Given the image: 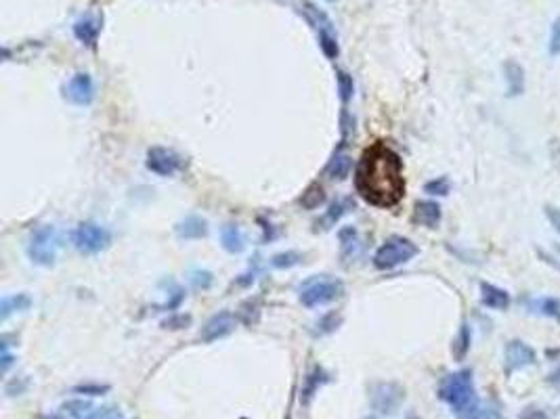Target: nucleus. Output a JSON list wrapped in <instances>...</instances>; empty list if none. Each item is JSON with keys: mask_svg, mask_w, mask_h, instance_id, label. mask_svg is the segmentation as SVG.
I'll return each instance as SVG.
<instances>
[{"mask_svg": "<svg viewBox=\"0 0 560 419\" xmlns=\"http://www.w3.org/2000/svg\"><path fill=\"white\" fill-rule=\"evenodd\" d=\"M357 193L376 208H393L405 195L403 162L397 151L378 141L368 147L355 170Z\"/></svg>", "mask_w": 560, "mask_h": 419, "instance_id": "nucleus-1", "label": "nucleus"}, {"mask_svg": "<svg viewBox=\"0 0 560 419\" xmlns=\"http://www.w3.org/2000/svg\"><path fill=\"white\" fill-rule=\"evenodd\" d=\"M439 396L453 406L457 419H487V411L474 392L472 371L468 369L447 375L439 388Z\"/></svg>", "mask_w": 560, "mask_h": 419, "instance_id": "nucleus-2", "label": "nucleus"}, {"mask_svg": "<svg viewBox=\"0 0 560 419\" xmlns=\"http://www.w3.org/2000/svg\"><path fill=\"white\" fill-rule=\"evenodd\" d=\"M416 254H418V245L414 241L405 237H391L374 254V266L378 271H391L409 262Z\"/></svg>", "mask_w": 560, "mask_h": 419, "instance_id": "nucleus-3", "label": "nucleus"}, {"mask_svg": "<svg viewBox=\"0 0 560 419\" xmlns=\"http://www.w3.org/2000/svg\"><path fill=\"white\" fill-rule=\"evenodd\" d=\"M59 250V233L55 227H40L32 233L28 243V256L34 264L51 266L57 260Z\"/></svg>", "mask_w": 560, "mask_h": 419, "instance_id": "nucleus-4", "label": "nucleus"}, {"mask_svg": "<svg viewBox=\"0 0 560 419\" xmlns=\"http://www.w3.org/2000/svg\"><path fill=\"white\" fill-rule=\"evenodd\" d=\"M342 291H345V285L338 279H313L303 287L301 302L309 308H315V306H324V304L338 300Z\"/></svg>", "mask_w": 560, "mask_h": 419, "instance_id": "nucleus-5", "label": "nucleus"}, {"mask_svg": "<svg viewBox=\"0 0 560 419\" xmlns=\"http://www.w3.org/2000/svg\"><path fill=\"white\" fill-rule=\"evenodd\" d=\"M72 241H74V245H76L78 252H82V254H97V252H101V250H105L109 245L112 235L101 224L82 222L72 233Z\"/></svg>", "mask_w": 560, "mask_h": 419, "instance_id": "nucleus-6", "label": "nucleus"}, {"mask_svg": "<svg viewBox=\"0 0 560 419\" xmlns=\"http://www.w3.org/2000/svg\"><path fill=\"white\" fill-rule=\"evenodd\" d=\"M372 406L382 415H393L405 400V390L395 381H380L372 388Z\"/></svg>", "mask_w": 560, "mask_h": 419, "instance_id": "nucleus-7", "label": "nucleus"}, {"mask_svg": "<svg viewBox=\"0 0 560 419\" xmlns=\"http://www.w3.org/2000/svg\"><path fill=\"white\" fill-rule=\"evenodd\" d=\"M147 168L158 176H172L181 168V155L166 147H151L147 151Z\"/></svg>", "mask_w": 560, "mask_h": 419, "instance_id": "nucleus-8", "label": "nucleus"}, {"mask_svg": "<svg viewBox=\"0 0 560 419\" xmlns=\"http://www.w3.org/2000/svg\"><path fill=\"white\" fill-rule=\"evenodd\" d=\"M66 99L74 105H91L95 99V84L89 74H76L66 86Z\"/></svg>", "mask_w": 560, "mask_h": 419, "instance_id": "nucleus-9", "label": "nucleus"}, {"mask_svg": "<svg viewBox=\"0 0 560 419\" xmlns=\"http://www.w3.org/2000/svg\"><path fill=\"white\" fill-rule=\"evenodd\" d=\"M235 329V317L229 310H222L218 314H214L202 329L199 337L204 342H214L218 337H225L227 333H231Z\"/></svg>", "mask_w": 560, "mask_h": 419, "instance_id": "nucleus-10", "label": "nucleus"}, {"mask_svg": "<svg viewBox=\"0 0 560 419\" xmlns=\"http://www.w3.org/2000/svg\"><path fill=\"white\" fill-rule=\"evenodd\" d=\"M535 363V350L531 346H527L520 340H512L506 346V369L508 371H516L522 367H529Z\"/></svg>", "mask_w": 560, "mask_h": 419, "instance_id": "nucleus-11", "label": "nucleus"}, {"mask_svg": "<svg viewBox=\"0 0 560 419\" xmlns=\"http://www.w3.org/2000/svg\"><path fill=\"white\" fill-rule=\"evenodd\" d=\"M480 300L487 308H493V310H506L510 304L508 291L491 283H480Z\"/></svg>", "mask_w": 560, "mask_h": 419, "instance_id": "nucleus-12", "label": "nucleus"}, {"mask_svg": "<svg viewBox=\"0 0 560 419\" xmlns=\"http://www.w3.org/2000/svg\"><path fill=\"white\" fill-rule=\"evenodd\" d=\"M414 220L428 229H434L441 222V206L437 201H418L414 210Z\"/></svg>", "mask_w": 560, "mask_h": 419, "instance_id": "nucleus-13", "label": "nucleus"}, {"mask_svg": "<svg viewBox=\"0 0 560 419\" xmlns=\"http://www.w3.org/2000/svg\"><path fill=\"white\" fill-rule=\"evenodd\" d=\"M504 74H506L508 95L510 97H518L524 91V70L514 59H508L504 63Z\"/></svg>", "mask_w": 560, "mask_h": 419, "instance_id": "nucleus-14", "label": "nucleus"}, {"mask_svg": "<svg viewBox=\"0 0 560 419\" xmlns=\"http://www.w3.org/2000/svg\"><path fill=\"white\" fill-rule=\"evenodd\" d=\"M176 235L181 239H202L208 235V222L199 216H187L176 224Z\"/></svg>", "mask_w": 560, "mask_h": 419, "instance_id": "nucleus-15", "label": "nucleus"}, {"mask_svg": "<svg viewBox=\"0 0 560 419\" xmlns=\"http://www.w3.org/2000/svg\"><path fill=\"white\" fill-rule=\"evenodd\" d=\"M220 243L229 254H239L245 247V239L243 233L237 224H225L220 229Z\"/></svg>", "mask_w": 560, "mask_h": 419, "instance_id": "nucleus-16", "label": "nucleus"}, {"mask_svg": "<svg viewBox=\"0 0 560 419\" xmlns=\"http://www.w3.org/2000/svg\"><path fill=\"white\" fill-rule=\"evenodd\" d=\"M340 243H342V260L351 262L355 258H359L361 254V241H359V235L353 227H347L340 231Z\"/></svg>", "mask_w": 560, "mask_h": 419, "instance_id": "nucleus-17", "label": "nucleus"}, {"mask_svg": "<svg viewBox=\"0 0 560 419\" xmlns=\"http://www.w3.org/2000/svg\"><path fill=\"white\" fill-rule=\"evenodd\" d=\"M32 306V300L30 296L26 294H15V296H7L0 302V317L3 319H9L13 312H22V310H28Z\"/></svg>", "mask_w": 560, "mask_h": 419, "instance_id": "nucleus-18", "label": "nucleus"}, {"mask_svg": "<svg viewBox=\"0 0 560 419\" xmlns=\"http://www.w3.org/2000/svg\"><path fill=\"white\" fill-rule=\"evenodd\" d=\"M74 34L82 45L93 47L95 40H97V34H99V26H97V22L93 17H82V20H78L74 24Z\"/></svg>", "mask_w": 560, "mask_h": 419, "instance_id": "nucleus-19", "label": "nucleus"}, {"mask_svg": "<svg viewBox=\"0 0 560 419\" xmlns=\"http://www.w3.org/2000/svg\"><path fill=\"white\" fill-rule=\"evenodd\" d=\"M99 406H95L89 400H70L63 404V411L72 417V419H93Z\"/></svg>", "mask_w": 560, "mask_h": 419, "instance_id": "nucleus-20", "label": "nucleus"}, {"mask_svg": "<svg viewBox=\"0 0 560 419\" xmlns=\"http://www.w3.org/2000/svg\"><path fill=\"white\" fill-rule=\"evenodd\" d=\"M351 168H353V160H351V155H349V153H342V151H338V153L332 158L330 166H328V174H330L332 178H338V181H342V178H347V176H349Z\"/></svg>", "mask_w": 560, "mask_h": 419, "instance_id": "nucleus-21", "label": "nucleus"}, {"mask_svg": "<svg viewBox=\"0 0 560 419\" xmlns=\"http://www.w3.org/2000/svg\"><path fill=\"white\" fill-rule=\"evenodd\" d=\"M303 7H305L303 13L307 15V20H309L319 32H332V22L328 20L326 13H321V11H319L317 7H313L311 3H305Z\"/></svg>", "mask_w": 560, "mask_h": 419, "instance_id": "nucleus-22", "label": "nucleus"}, {"mask_svg": "<svg viewBox=\"0 0 560 419\" xmlns=\"http://www.w3.org/2000/svg\"><path fill=\"white\" fill-rule=\"evenodd\" d=\"M301 204H303V208H307V210H317L319 206L326 204V193H324V189H321L319 185H311V187L303 193Z\"/></svg>", "mask_w": 560, "mask_h": 419, "instance_id": "nucleus-23", "label": "nucleus"}, {"mask_svg": "<svg viewBox=\"0 0 560 419\" xmlns=\"http://www.w3.org/2000/svg\"><path fill=\"white\" fill-rule=\"evenodd\" d=\"M529 306L537 312H543L552 319H558L560 321V302L556 298H541V300H533L529 302Z\"/></svg>", "mask_w": 560, "mask_h": 419, "instance_id": "nucleus-24", "label": "nucleus"}, {"mask_svg": "<svg viewBox=\"0 0 560 419\" xmlns=\"http://www.w3.org/2000/svg\"><path fill=\"white\" fill-rule=\"evenodd\" d=\"M468 350H470V327L464 323L460 333H457V337H455V344H453V356L457 360H462L468 354Z\"/></svg>", "mask_w": 560, "mask_h": 419, "instance_id": "nucleus-25", "label": "nucleus"}, {"mask_svg": "<svg viewBox=\"0 0 560 419\" xmlns=\"http://www.w3.org/2000/svg\"><path fill=\"white\" fill-rule=\"evenodd\" d=\"M319 45H321V51L328 59L338 57V43L332 36V32H319Z\"/></svg>", "mask_w": 560, "mask_h": 419, "instance_id": "nucleus-26", "label": "nucleus"}, {"mask_svg": "<svg viewBox=\"0 0 560 419\" xmlns=\"http://www.w3.org/2000/svg\"><path fill=\"white\" fill-rule=\"evenodd\" d=\"M336 80H338V93H340V99L347 103V101L353 97V91H355L353 78H351L347 72H338V74H336Z\"/></svg>", "mask_w": 560, "mask_h": 419, "instance_id": "nucleus-27", "label": "nucleus"}, {"mask_svg": "<svg viewBox=\"0 0 560 419\" xmlns=\"http://www.w3.org/2000/svg\"><path fill=\"white\" fill-rule=\"evenodd\" d=\"M349 208H351V201L349 199H342V201L332 204L330 210H328V214H326V218H324V222L326 224H334L336 220H340V216H345L349 212Z\"/></svg>", "mask_w": 560, "mask_h": 419, "instance_id": "nucleus-28", "label": "nucleus"}, {"mask_svg": "<svg viewBox=\"0 0 560 419\" xmlns=\"http://www.w3.org/2000/svg\"><path fill=\"white\" fill-rule=\"evenodd\" d=\"M298 260H301L298 254H294V252H286V254H277V256H273L271 264H273L275 268H286V266H294V264H298Z\"/></svg>", "mask_w": 560, "mask_h": 419, "instance_id": "nucleus-29", "label": "nucleus"}, {"mask_svg": "<svg viewBox=\"0 0 560 419\" xmlns=\"http://www.w3.org/2000/svg\"><path fill=\"white\" fill-rule=\"evenodd\" d=\"M424 191H426V193H430V195H447V193H449V181H447L445 176H441V178H434V181L426 183Z\"/></svg>", "mask_w": 560, "mask_h": 419, "instance_id": "nucleus-30", "label": "nucleus"}, {"mask_svg": "<svg viewBox=\"0 0 560 419\" xmlns=\"http://www.w3.org/2000/svg\"><path fill=\"white\" fill-rule=\"evenodd\" d=\"M338 323H340V319H338L336 314H328V317H324L321 321H317V329H315L313 333H315V335H326V333L334 331V329L338 327Z\"/></svg>", "mask_w": 560, "mask_h": 419, "instance_id": "nucleus-31", "label": "nucleus"}, {"mask_svg": "<svg viewBox=\"0 0 560 419\" xmlns=\"http://www.w3.org/2000/svg\"><path fill=\"white\" fill-rule=\"evenodd\" d=\"M550 55L558 57L560 55V17L554 20L552 32H550Z\"/></svg>", "mask_w": 560, "mask_h": 419, "instance_id": "nucleus-32", "label": "nucleus"}, {"mask_svg": "<svg viewBox=\"0 0 560 419\" xmlns=\"http://www.w3.org/2000/svg\"><path fill=\"white\" fill-rule=\"evenodd\" d=\"M191 283H193V287H197V289H208V287L212 285V275H210L208 271H195V273L191 275Z\"/></svg>", "mask_w": 560, "mask_h": 419, "instance_id": "nucleus-33", "label": "nucleus"}, {"mask_svg": "<svg viewBox=\"0 0 560 419\" xmlns=\"http://www.w3.org/2000/svg\"><path fill=\"white\" fill-rule=\"evenodd\" d=\"M321 373H324L321 369H315V371H313V373H311V375L307 377V388H305V392H303V394H305V398L313 396V392H315V390H317V388H319V386H321V383L326 381V377H324V379H317V377H319Z\"/></svg>", "mask_w": 560, "mask_h": 419, "instance_id": "nucleus-34", "label": "nucleus"}, {"mask_svg": "<svg viewBox=\"0 0 560 419\" xmlns=\"http://www.w3.org/2000/svg\"><path fill=\"white\" fill-rule=\"evenodd\" d=\"M93 419H126V415L120 409H112V406H99Z\"/></svg>", "mask_w": 560, "mask_h": 419, "instance_id": "nucleus-35", "label": "nucleus"}, {"mask_svg": "<svg viewBox=\"0 0 560 419\" xmlns=\"http://www.w3.org/2000/svg\"><path fill=\"white\" fill-rule=\"evenodd\" d=\"M545 216L550 220V224L560 233V208H554V206H545Z\"/></svg>", "mask_w": 560, "mask_h": 419, "instance_id": "nucleus-36", "label": "nucleus"}, {"mask_svg": "<svg viewBox=\"0 0 560 419\" xmlns=\"http://www.w3.org/2000/svg\"><path fill=\"white\" fill-rule=\"evenodd\" d=\"M191 319L189 317H183V314H179V317H174V319H168V321H164V327L168 329H179V327H185L187 323H189Z\"/></svg>", "mask_w": 560, "mask_h": 419, "instance_id": "nucleus-37", "label": "nucleus"}, {"mask_svg": "<svg viewBox=\"0 0 560 419\" xmlns=\"http://www.w3.org/2000/svg\"><path fill=\"white\" fill-rule=\"evenodd\" d=\"M520 419H547V415L541 409H524Z\"/></svg>", "mask_w": 560, "mask_h": 419, "instance_id": "nucleus-38", "label": "nucleus"}, {"mask_svg": "<svg viewBox=\"0 0 560 419\" xmlns=\"http://www.w3.org/2000/svg\"><path fill=\"white\" fill-rule=\"evenodd\" d=\"M109 388L107 386H80V388H76V392H89V394H101V392H107Z\"/></svg>", "mask_w": 560, "mask_h": 419, "instance_id": "nucleus-39", "label": "nucleus"}, {"mask_svg": "<svg viewBox=\"0 0 560 419\" xmlns=\"http://www.w3.org/2000/svg\"><path fill=\"white\" fill-rule=\"evenodd\" d=\"M550 383H554V386H558L560 388V367L550 375Z\"/></svg>", "mask_w": 560, "mask_h": 419, "instance_id": "nucleus-40", "label": "nucleus"}, {"mask_svg": "<svg viewBox=\"0 0 560 419\" xmlns=\"http://www.w3.org/2000/svg\"><path fill=\"white\" fill-rule=\"evenodd\" d=\"M558 254H560V245H558Z\"/></svg>", "mask_w": 560, "mask_h": 419, "instance_id": "nucleus-41", "label": "nucleus"}, {"mask_svg": "<svg viewBox=\"0 0 560 419\" xmlns=\"http://www.w3.org/2000/svg\"><path fill=\"white\" fill-rule=\"evenodd\" d=\"M370 419H374V417H370Z\"/></svg>", "mask_w": 560, "mask_h": 419, "instance_id": "nucleus-42", "label": "nucleus"}]
</instances>
